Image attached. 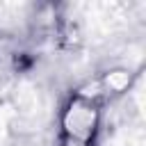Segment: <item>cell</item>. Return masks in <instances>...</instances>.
<instances>
[{
  "mask_svg": "<svg viewBox=\"0 0 146 146\" xmlns=\"http://www.w3.org/2000/svg\"><path fill=\"white\" fill-rule=\"evenodd\" d=\"M100 121H103L100 105L73 94L59 110V137L91 146L100 130Z\"/></svg>",
  "mask_w": 146,
  "mask_h": 146,
  "instance_id": "cell-1",
  "label": "cell"
}]
</instances>
